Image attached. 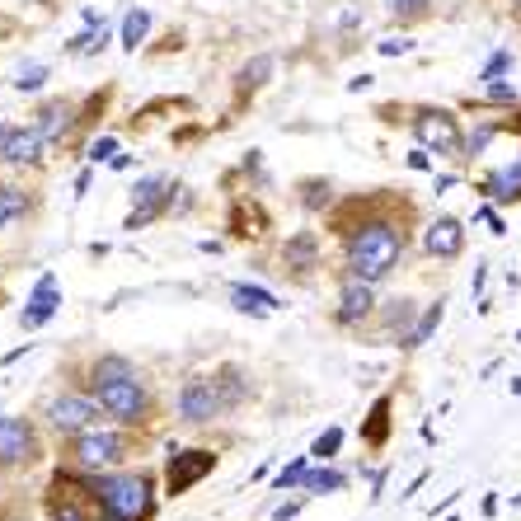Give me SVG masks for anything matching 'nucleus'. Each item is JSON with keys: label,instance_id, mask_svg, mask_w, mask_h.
<instances>
[{"label": "nucleus", "instance_id": "45", "mask_svg": "<svg viewBox=\"0 0 521 521\" xmlns=\"http://www.w3.org/2000/svg\"><path fill=\"white\" fill-rule=\"evenodd\" d=\"M451 183H456V174H442V179H432V193H447Z\"/></svg>", "mask_w": 521, "mask_h": 521}, {"label": "nucleus", "instance_id": "12", "mask_svg": "<svg viewBox=\"0 0 521 521\" xmlns=\"http://www.w3.org/2000/svg\"><path fill=\"white\" fill-rule=\"evenodd\" d=\"M376 287L362 282V278H348V272H339V306H334V329H343V334H362V329L371 324L376 315Z\"/></svg>", "mask_w": 521, "mask_h": 521}, {"label": "nucleus", "instance_id": "7", "mask_svg": "<svg viewBox=\"0 0 521 521\" xmlns=\"http://www.w3.org/2000/svg\"><path fill=\"white\" fill-rule=\"evenodd\" d=\"M404 108H408L404 127L414 132L418 146H428L442 160H465V132L451 108H437V103H404Z\"/></svg>", "mask_w": 521, "mask_h": 521}, {"label": "nucleus", "instance_id": "47", "mask_svg": "<svg viewBox=\"0 0 521 521\" xmlns=\"http://www.w3.org/2000/svg\"><path fill=\"white\" fill-rule=\"evenodd\" d=\"M5 136H10V123H5V118H0V142H5Z\"/></svg>", "mask_w": 521, "mask_h": 521}, {"label": "nucleus", "instance_id": "25", "mask_svg": "<svg viewBox=\"0 0 521 521\" xmlns=\"http://www.w3.org/2000/svg\"><path fill=\"white\" fill-rule=\"evenodd\" d=\"M380 5H386V15L399 24V29H414V24L432 19L437 0H380Z\"/></svg>", "mask_w": 521, "mask_h": 521}, {"label": "nucleus", "instance_id": "2", "mask_svg": "<svg viewBox=\"0 0 521 521\" xmlns=\"http://www.w3.org/2000/svg\"><path fill=\"white\" fill-rule=\"evenodd\" d=\"M155 432L146 428H123V423H99L66 437V442H52L57 465L80 475H103V470H123V465H142V456H151Z\"/></svg>", "mask_w": 521, "mask_h": 521}, {"label": "nucleus", "instance_id": "49", "mask_svg": "<svg viewBox=\"0 0 521 521\" xmlns=\"http://www.w3.org/2000/svg\"><path fill=\"white\" fill-rule=\"evenodd\" d=\"M447 521H456V516H447Z\"/></svg>", "mask_w": 521, "mask_h": 521}, {"label": "nucleus", "instance_id": "38", "mask_svg": "<svg viewBox=\"0 0 521 521\" xmlns=\"http://www.w3.org/2000/svg\"><path fill=\"white\" fill-rule=\"evenodd\" d=\"M475 216H479V221H488V231H493V235H507V226H503V216L493 211V202H479V207H475Z\"/></svg>", "mask_w": 521, "mask_h": 521}, {"label": "nucleus", "instance_id": "43", "mask_svg": "<svg viewBox=\"0 0 521 521\" xmlns=\"http://www.w3.org/2000/svg\"><path fill=\"white\" fill-rule=\"evenodd\" d=\"M90 193V170H80V179H75V198H85Z\"/></svg>", "mask_w": 521, "mask_h": 521}, {"label": "nucleus", "instance_id": "8", "mask_svg": "<svg viewBox=\"0 0 521 521\" xmlns=\"http://www.w3.org/2000/svg\"><path fill=\"white\" fill-rule=\"evenodd\" d=\"M174 414H179V423H188V428H207V423H216V418L231 414L216 367H211V371H193V376L183 380L179 395H174Z\"/></svg>", "mask_w": 521, "mask_h": 521}, {"label": "nucleus", "instance_id": "1", "mask_svg": "<svg viewBox=\"0 0 521 521\" xmlns=\"http://www.w3.org/2000/svg\"><path fill=\"white\" fill-rule=\"evenodd\" d=\"M418 207L395 188H367V193H343L324 211V235L339 240V272L380 287L404 263L414 244Z\"/></svg>", "mask_w": 521, "mask_h": 521}, {"label": "nucleus", "instance_id": "39", "mask_svg": "<svg viewBox=\"0 0 521 521\" xmlns=\"http://www.w3.org/2000/svg\"><path fill=\"white\" fill-rule=\"evenodd\" d=\"M380 57H404V52H414V43L408 38H386V43H376Z\"/></svg>", "mask_w": 521, "mask_h": 521}, {"label": "nucleus", "instance_id": "46", "mask_svg": "<svg viewBox=\"0 0 521 521\" xmlns=\"http://www.w3.org/2000/svg\"><path fill=\"white\" fill-rule=\"evenodd\" d=\"M94 521H123V516H113V512H103V507H99V516H94Z\"/></svg>", "mask_w": 521, "mask_h": 521}, {"label": "nucleus", "instance_id": "16", "mask_svg": "<svg viewBox=\"0 0 521 521\" xmlns=\"http://www.w3.org/2000/svg\"><path fill=\"white\" fill-rule=\"evenodd\" d=\"M418 235H423L428 259H460L465 254V221H456V216H432Z\"/></svg>", "mask_w": 521, "mask_h": 521}, {"label": "nucleus", "instance_id": "41", "mask_svg": "<svg viewBox=\"0 0 521 521\" xmlns=\"http://www.w3.org/2000/svg\"><path fill=\"white\" fill-rule=\"evenodd\" d=\"M29 352H34V343H24V348L5 352V358H0V367H10V362H19V358H29Z\"/></svg>", "mask_w": 521, "mask_h": 521}, {"label": "nucleus", "instance_id": "27", "mask_svg": "<svg viewBox=\"0 0 521 521\" xmlns=\"http://www.w3.org/2000/svg\"><path fill=\"white\" fill-rule=\"evenodd\" d=\"M296 193H300V207H310L319 216L334 207V183L329 179H296Z\"/></svg>", "mask_w": 521, "mask_h": 521}, {"label": "nucleus", "instance_id": "11", "mask_svg": "<svg viewBox=\"0 0 521 521\" xmlns=\"http://www.w3.org/2000/svg\"><path fill=\"white\" fill-rule=\"evenodd\" d=\"M80 103H85V94H52L34 108V127L47 136L52 146H80L85 136H80Z\"/></svg>", "mask_w": 521, "mask_h": 521}, {"label": "nucleus", "instance_id": "24", "mask_svg": "<svg viewBox=\"0 0 521 521\" xmlns=\"http://www.w3.org/2000/svg\"><path fill=\"white\" fill-rule=\"evenodd\" d=\"M216 376H221V390H226V404L231 414L250 399V371H244L240 362H216Z\"/></svg>", "mask_w": 521, "mask_h": 521}, {"label": "nucleus", "instance_id": "40", "mask_svg": "<svg viewBox=\"0 0 521 521\" xmlns=\"http://www.w3.org/2000/svg\"><path fill=\"white\" fill-rule=\"evenodd\" d=\"M404 160H408V170H418V174H428V170H432V151H428V146H414Z\"/></svg>", "mask_w": 521, "mask_h": 521}, {"label": "nucleus", "instance_id": "5", "mask_svg": "<svg viewBox=\"0 0 521 521\" xmlns=\"http://www.w3.org/2000/svg\"><path fill=\"white\" fill-rule=\"evenodd\" d=\"M34 418L43 423V432L52 437V442H66V437H75V432H85V428H99V423H113L99 408V399L94 395H85V390H75V386H62L57 390H47L43 399H38V408H34Z\"/></svg>", "mask_w": 521, "mask_h": 521}, {"label": "nucleus", "instance_id": "20", "mask_svg": "<svg viewBox=\"0 0 521 521\" xmlns=\"http://www.w3.org/2000/svg\"><path fill=\"white\" fill-rule=\"evenodd\" d=\"M231 306H235L240 315L263 319V315H272V310H282V300L272 296V291H263V287H254V282H235V287H231Z\"/></svg>", "mask_w": 521, "mask_h": 521}, {"label": "nucleus", "instance_id": "23", "mask_svg": "<svg viewBox=\"0 0 521 521\" xmlns=\"http://www.w3.org/2000/svg\"><path fill=\"white\" fill-rule=\"evenodd\" d=\"M343 484H348V475L334 470V460H315L310 475H306V484H300V493H310V498H324V493H339Z\"/></svg>", "mask_w": 521, "mask_h": 521}, {"label": "nucleus", "instance_id": "44", "mask_svg": "<svg viewBox=\"0 0 521 521\" xmlns=\"http://www.w3.org/2000/svg\"><path fill=\"white\" fill-rule=\"evenodd\" d=\"M108 170H118V174L132 170V155H113V160H108Z\"/></svg>", "mask_w": 521, "mask_h": 521}, {"label": "nucleus", "instance_id": "18", "mask_svg": "<svg viewBox=\"0 0 521 521\" xmlns=\"http://www.w3.org/2000/svg\"><path fill=\"white\" fill-rule=\"evenodd\" d=\"M268 226H272V221H268V211L259 207V198H254V193H250V198H235V202H231L226 231H231L235 240H259Z\"/></svg>", "mask_w": 521, "mask_h": 521}, {"label": "nucleus", "instance_id": "33", "mask_svg": "<svg viewBox=\"0 0 521 521\" xmlns=\"http://www.w3.org/2000/svg\"><path fill=\"white\" fill-rule=\"evenodd\" d=\"M263 75H272V57H254L235 80H240V90H250V94H254V90L263 85Z\"/></svg>", "mask_w": 521, "mask_h": 521}, {"label": "nucleus", "instance_id": "37", "mask_svg": "<svg viewBox=\"0 0 521 521\" xmlns=\"http://www.w3.org/2000/svg\"><path fill=\"white\" fill-rule=\"evenodd\" d=\"M306 503H310V493H300V498H291V503H282V507H272V521H296Z\"/></svg>", "mask_w": 521, "mask_h": 521}, {"label": "nucleus", "instance_id": "13", "mask_svg": "<svg viewBox=\"0 0 521 521\" xmlns=\"http://www.w3.org/2000/svg\"><path fill=\"white\" fill-rule=\"evenodd\" d=\"M216 456L211 447H188V451H170L164 460V498H183L193 484H202L211 470H216Z\"/></svg>", "mask_w": 521, "mask_h": 521}, {"label": "nucleus", "instance_id": "4", "mask_svg": "<svg viewBox=\"0 0 521 521\" xmlns=\"http://www.w3.org/2000/svg\"><path fill=\"white\" fill-rule=\"evenodd\" d=\"M90 488L103 512H113L123 521H155L160 493H155V470H146V465H123V470L90 475Z\"/></svg>", "mask_w": 521, "mask_h": 521}, {"label": "nucleus", "instance_id": "28", "mask_svg": "<svg viewBox=\"0 0 521 521\" xmlns=\"http://www.w3.org/2000/svg\"><path fill=\"white\" fill-rule=\"evenodd\" d=\"M108 43H113V34H108V24H99V29H85L80 38L66 43V57H99Z\"/></svg>", "mask_w": 521, "mask_h": 521}, {"label": "nucleus", "instance_id": "29", "mask_svg": "<svg viewBox=\"0 0 521 521\" xmlns=\"http://www.w3.org/2000/svg\"><path fill=\"white\" fill-rule=\"evenodd\" d=\"M475 103H479V108H512V103H516V85H512V80H488L484 94H479Z\"/></svg>", "mask_w": 521, "mask_h": 521}, {"label": "nucleus", "instance_id": "34", "mask_svg": "<svg viewBox=\"0 0 521 521\" xmlns=\"http://www.w3.org/2000/svg\"><path fill=\"white\" fill-rule=\"evenodd\" d=\"M0 521H29V512H24V493H19V488H0Z\"/></svg>", "mask_w": 521, "mask_h": 521}, {"label": "nucleus", "instance_id": "10", "mask_svg": "<svg viewBox=\"0 0 521 521\" xmlns=\"http://www.w3.org/2000/svg\"><path fill=\"white\" fill-rule=\"evenodd\" d=\"M174 193H179V183H174L170 174L136 179V188H132V211L123 216V231H146L151 221L170 216V211H174Z\"/></svg>", "mask_w": 521, "mask_h": 521}, {"label": "nucleus", "instance_id": "26", "mask_svg": "<svg viewBox=\"0 0 521 521\" xmlns=\"http://www.w3.org/2000/svg\"><path fill=\"white\" fill-rule=\"evenodd\" d=\"M146 34H151V10H127L123 15V29H118V43H123V52L127 57H136V47L146 43Z\"/></svg>", "mask_w": 521, "mask_h": 521}, {"label": "nucleus", "instance_id": "30", "mask_svg": "<svg viewBox=\"0 0 521 521\" xmlns=\"http://www.w3.org/2000/svg\"><path fill=\"white\" fill-rule=\"evenodd\" d=\"M310 465H315V456H296V460H287L282 470H278V493H287V488H300V484H306Z\"/></svg>", "mask_w": 521, "mask_h": 521}, {"label": "nucleus", "instance_id": "6", "mask_svg": "<svg viewBox=\"0 0 521 521\" xmlns=\"http://www.w3.org/2000/svg\"><path fill=\"white\" fill-rule=\"evenodd\" d=\"M47 442L52 437L43 432V423L34 414H5L0 408V479L34 475L47 460Z\"/></svg>", "mask_w": 521, "mask_h": 521}, {"label": "nucleus", "instance_id": "31", "mask_svg": "<svg viewBox=\"0 0 521 521\" xmlns=\"http://www.w3.org/2000/svg\"><path fill=\"white\" fill-rule=\"evenodd\" d=\"M343 437H348L343 428H324L315 442H310V456H315V460H334V456L343 451Z\"/></svg>", "mask_w": 521, "mask_h": 521}, {"label": "nucleus", "instance_id": "22", "mask_svg": "<svg viewBox=\"0 0 521 521\" xmlns=\"http://www.w3.org/2000/svg\"><path fill=\"white\" fill-rule=\"evenodd\" d=\"M442 319H447V296H437L432 306H423V315H418V324H414V334L404 339V352H418L437 329H442Z\"/></svg>", "mask_w": 521, "mask_h": 521}, {"label": "nucleus", "instance_id": "21", "mask_svg": "<svg viewBox=\"0 0 521 521\" xmlns=\"http://www.w3.org/2000/svg\"><path fill=\"white\" fill-rule=\"evenodd\" d=\"M390 414H395V395H380V399L371 404L367 423H362V447L380 451V447L390 442Z\"/></svg>", "mask_w": 521, "mask_h": 521}, {"label": "nucleus", "instance_id": "19", "mask_svg": "<svg viewBox=\"0 0 521 521\" xmlns=\"http://www.w3.org/2000/svg\"><path fill=\"white\" fill-rule=\"evenodd\" d=\"M38 207H43V202H38L34 188L0 179V226H5V221H34Z\"/></svg>", "mask_w": 521, "mask_h": 521}, {"label": "nucleus", "instance_id": "14", "mask_svg": "<svg viewBox=\"0 0 521 521\" xmlns=\"http://www.w3.org/2000/svg\"><path fill=\"white\" fill-rule=\"evenodd\" d=\"M47 136L29 123V127H10V136L0 142V164L15 174H43L47 170Z\"/></svg>", "mask_w": 521, "mask_h": 521}, {"label": "nucleus", "instance_id": "15", "mask_svg": "<svg viewBox=\"0 0 521 521\" xmlns=\"http://www.w3.org/2000/svg\"><path fill=\"white\" fill-rule=\"evenodd\" d=\"M418 300L414 296H390V300H380L376 306V315H371V334L380 339V343H399L404 348V339L414 334V324H418Z\"/></svg>", "mask_w": 521, "mask_h": 521}, {"label": "nucleus", "instance_id": "36", "mask_svg": "<svg viewBox=\"0 0 521 521\" xmlns=\"http://www.w3.org/2000/svg\"><path fill=\"white\" fill-rule=\"evenodd\" d=\"M503 71H512V52L503 47V52H493V57L484 62V71H479V80H484V85H488V80H498Z\"/></svg>", "mask_w": 521, "mask_h": 521}, {"label": "nucleus", "instance_id": "48", "mask_svg": "<svg viewBox=\"0 0 521 521\" xmlns=\"http://www.w3.org/2000/svg\"><path fill=\"white\" fill-rule=\"evenodd\" d=\"M512 15H516V19H521V0H512Z\"/></svg>", "mask_w": 521, "mask_h": 521}, {"label": "nucleus", "instance_id": "32", "mask_svg": "<svg viewBox=\"0 0 521 521\" xmlns=\"http://www.w3.org/2000/svg\"><path fill=\"white\" fill-rule=\"evenodd\" d=\"M47 75H52V71H47L43 62H29V66H19L15 90H19V94H34V90H43V85H47Z\"/></svg>", "mask_w": 521, "mask_h": 521}, {"label": "nucleus", "instance_id": "42", "mask_svg": "<svg viewBox=\"0 0 521 521\" xmlns=\"http://www.w3.org/2000/svg\"><path fill=\"white\" fill-rule=\"evenodd\" d=\"M484 282H488V263H479V268H475V278H470V291H484Z\"/></svg>", "mask_w": 521, "mask_h": 521}, {"label": "nucleus", "instance_id": "17", "mask_svg": "<svg viewBox=\"0 0 521 521\" xmlns=\"http://www.w3.org/2000/svg\"><path fill=\"white\" fill-rule=\"evenodd\" d=\"M57 310H62V287H57L52 272H43L38 287L29 291V300H24V310H19V329H24V334H34V329H43Z\"/></svg>", "mask_w": 521, "mask_h": 521}, {"label": "nucleus", "instance_id": "9", "mask_svg": "<svg viewBox=\"0 0 521 521\" xmlns=\"http://www.w3.org/2000/svg\"><path fill=\"white\" fill-rule=\"evenodd\" d=\"M324 272V240L319 231H296L278 244V278L296 282V287H310Z\"/></svg>", "mask_w": 521, "mask_h": 521}, {"label": "nucleus", "instance_id": "3", "mask_svg": "<svg viewBox=\"0 0 521 521\" xmlns=\"http://www.w3.org/2000/svg\"><path fill=\"white\" fill-rule=\"evenodd\" d=\"M94 399H99L103 414L113 418V423H123V428H146V432H155L164 418H170V404H164L160 386H155L142 367L127 371V376H118V380H108V386H99Z\"/></svg>", "mask_w": 521, "mask_h": 521}, {"label": "nucleus", "instance_id": "35", "mask_svg": "<svg viewBox=\"0 0 521 521\" xmlns=\"http://www.w3.org/2000/svg\"><path fill=\"white\" fill-rule=\"evenodd\" d=\"M113 155H118V136H94V142L85 146V160H90V164H108Z\"/></svg>", "mask_w": 521, "mask_h": 521}]
</instances>
